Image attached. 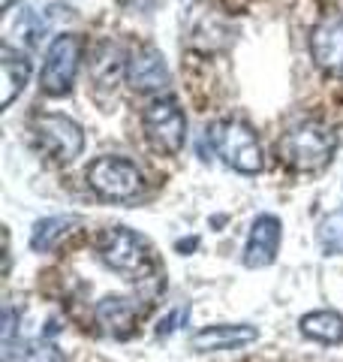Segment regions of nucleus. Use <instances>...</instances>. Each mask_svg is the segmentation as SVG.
Wrapping results in <instances>:
<instances>
[{
    "label": "nucleus",
    "instance_id": "1a4fd4ad",
    "mask_svg": "<svg viewBox=\"0 0 343 362\" xmlns=\"http://www.w3.org/2000/svg\"><path fill=\"white\" fill-rule=\"evenodd\" d=\"M187 40L193 49L214 54L232 42V28H229V21L220 16V9H214L211 4H199L196 9H190Z\"/></svg>",
    "mask_w": 343,
    "mask_h": 362
},
{
    "label": "nucleus",
    "instance_id": "f8f14e48",
    "mask_svg": "<svg viewBox=\"0 0 343 362\" xmlns=\"http://www.w3.org/2000/svg\"><path fill=\"white\" fill-rule=\"evenodd\" d=\"M280 251V221L274 214H259L250 226L247 245H244V266L247 269H265L274 263Z\"/></svg>",
    "mask_w": 343,
    "mask_h": 362
},
{
    "label": "nucleus",
    "instance_id": "412c9836",
    "mask_svg": "<svg viewBox=\"0 0 343 362\" xmlns=\"http://www.w3.org/2000/svg\"><path fill=\"white\" fill-rule=\"evenodd\" d=\"M187 320V311H175L172 317H166L163 323H160V335H166V332H175L178 329V323H184Z\"/></svg>",
    "mask_w": 343,
    "mask_h": 362
},
{
    "label": "nucleus",
    "instance_id": "a211bd4d",
    "mask_svg": "<svg viewBox=\"0 0 343 362\" xmlns=\"http://www.w3.org/2000/svg\"><path fill=\"white\" fill-rule=\"evenodd\" d=\"M0 73H4V106H13V100L25 90L28 78H30V61L28 54H16L6 52L0 61Z\"/></svg>",
    "mask_w": 343,
    "mask_h": 362
},
{
    "label": "nucleus",
    "instance_id": "20e7f679",
    "mask_svg": "<svg viewBox=\"0 0 343 362\" xmlns=\"http://www.w3.org/2000/svg\"><path fill=\"white\" fill-rule=\"evenodd\" d=\"M88 185L97 197L112 199V202H124L142 194L145 178L139 173V166L127 157H114L106 154L88 166Z\"/></svg>",
    "mask_w": 343,
    "mask_h": 362
},
{
    "label": "nucleus",
    "instance_id": "f3484780",
    "mask_svg": "<svg viewBox=\"0 0 343 362\" xmlns=\"http://www.w3.org/2000/svg\"><path fill=\"white\" fill-rule=\"evenodd\" d=\"M301 332L319 344H343V314L313 311L301 317Z\"/></svg>",
    "mask_w": 343,
    "mask_h": 362
},
{
    "label": "nucleus",
    "instance_id": "6e6552de",
    "mask_svg": "<svg viewBox=\"0 0 343 362\" xmlns=\"http://www.w3.org/2000/svg\"><path fill=\"white\" fill-rule=\"evenodd\" d=\"M0 37H4L6 52L30 54L42 40V18L25 0H9L0 16Z\"/></svg>",
    "mask_w": 343,
    "mask_h": 362
},
{
    "label": "nucleus",
    "instance_id": "dca6fc26",
    "mask_svg": "<svg viewBox=\"0 0 343 362\" xmlns=\"http://www.w3.org/2000/svg\"><path fill=\"white\" fill-rule=\"evenodd\" d=\"M76 226H78V221L70 218V214H54V218H45V221H40L37 226H33L30 247H33V251H40V254L54 251V247L61 245L66 235L76 233Z\"/></svg>",
    "mask_w": 343,
    "mask_h": 362
},
{
    "label": "nucleus",
    "instance_id": "0eeeda50",
    "mask_svg": "<svg viewBox=\"0 0 343 362\" xmlns=\"http://www.w3.org/2000/svg\"><path fill=\"white\" fill-rule=\"evenodd\" d=\"M78 61H82V40H78L76 33L54 37L49 52H45V64H42V76H40V85L45 94L49 97L70 94L76 85Z\"/></svg>",
    "mask_w": 343,
    "mask_h": 362
},
{
    "label": "nucleus",
    "instance_id": "423d86ee",
    "mask_svg": "<svg viewBox=\"0 0 343 362\" xmlns=\"http://www.w3.org/2000/svg\"><path fill=\"white\" fill-rule=\"evenodd\" d=\"M142 124H145L148 142H151L160 154H178L184 148L187 118H184V109L178 106V100H172V97L151 100L142 115Z\"/></svg>",
    "mask_w": 343,
    "mask_h": 362
},
{
    "label": "nucleus",
    "instance_id": "4468645a",
    "mask_svg": "<svg viewBox=\"0 0 343 362\" xmlns=\"http://www.w3.org/2000/svg\"><path fill=\"white\" fill-rule=\"evenodd\" d=\"M142 311H148L139 299L130 296H106L97 305V323L114 338H124L133 332L136 320L142 317Z\"/></svg>",
    "mask_w": 343,
    "mask_h": 362
},
{
    "label": "nucleus",
    "instance_id": "4be33fe9",
    "mask_svg": "<svg viewBox=\"0 0 343 362\" xmlns=\"http://www.w3.org/2000/svg\"><path fill=\"white\" fill-rule=\"evenodd\" d=\"M130 4H133V6H142V9H148V6L154 4V0H130Z\"/></svg>",
    "mask_w": 343,
    "mask_h": 362
},
{
    "label": "nucleus",
    "instance_id": "aec40b11",
    "mask_svg": "<svg viewBox=\"0 0 343 362\" xmlns=\"http://www.w3.org/2000/svg\"><path fill=\"white\" fill-rule=\"evenodd\" d=\"M316 239L325 254H343V209L325 214L316 230Z\"/></svg>",
    "mask_w": 343,
    "mask_h": 362
},
{
    "label": "nucleus",
    "instance_id": "2eb2a0df",
    "mask_svg": "<svg viewBox=\"0 0 343 362\" xmlns=\"http://www.w3.org/2000/svg\"><path fill=\"white\" fill-rule=\"evenodd\" d=\"M4 362H66L52 341L42 338H16L4 344Z\"/></svg>",
    "mask_w": 343,
    "mask_h": 362
},
{
    "label": "nucleus",
    "instance_id": "39448f33",
    "mask_svg": "<svg viewBox=\"0 0 343 362\" xmlns=\"http://www.w3.org/2000/svg\"><path fill=\"white\" fill-rule=\"evenodd\" d=\"M30 130H33V139L40 142V148L52 157L57 163H70L76 160L78 154L85 151V130L82 124L66 118V115H57V112H42L30 121Z\"/></svg>",
    "mask_w": 343,
    "mask_h": 362
},
{
    "label": "nucleus",
    "instance_id": "7ed1b4c3",
    "mask_svg": "<svg viewBox=\"0 0 343 362\" xmlns=\"http://www.w3.org/2000/svg\"><path fill=\"white\" fill-rule=\"evenodd\" d=\"M100 259L118 275H127L130 281H145L154 272V254L139 233L130 226H112L100 235Z\"/></svg>",
    "mask_w": 343,
    "mask_h": 362
},
{
    "label": "nucleus",
    "instance_id": "ddd939ff",
    "mask_svg": "<svg viewBox=\"0 0 343 362\" xmlns=\"http://www.w3.org/2000/svg\"><path fill=\"white\" fill-rule=\"evenodd\" d=\"M259 338L256 326L247 323H214V326H202L199 332H193L190 344L199 354H214V350H235L244 344H253Z\"/></svg>",
    "mask_w": 343,
    "mask_h": 362
},
{
    "label": "nucleus",
    "instance_id": "f257e3e1",
    "mask_svg": "<svg viewBox=\"0 0 343 362\" xmlns=\"http://www.w3.org/2000/svg\"><path fill=\"white\" fill-rule=\"evenodd\" d=\"M337 151V133L319 121H301L289 127L280 139V157L299 173H319L331 163Z\"/></svg>",
    "mask_w": 343,
    "mask_h": 362
},
{
    "label": "nucleus",
    "instance_id": "6ab92c4d",
    "mask_svg": "<svg viewBox=\"0 0 343 362\" xmlns=\"http://www.w3.org/2000/svg\"><path fill=\"white\" fill-rule=\"evenodd\" d=\"M121 70L127 73V66H124L121 54L114 45H102V49L94 54V61H90V78H94L97 85L102 88H112L114 82L121 78Z\"/></svg>",
    "mask_w": 343,
    "mask_h": 362
},
{
    "label": "nucleus",
    "instance_id": "f03ea898",
    "mask_svg": "<svg viewBox=\"0 0 343 362\" xmlns=\"http://www.w3.org/2000/svg\"><path fill=\"white\" fill-rule=\"evenodd\" d=\"M208 142L217 151V157H220L226 166H232L235 173L256 175V173H262V166H265V151H262V145H259V136L250 130L244 121L226 118V121L211 124Z\"/></svg>",
    "mask_w": 343,
    "mask_h": 362
},
{
    "label": "nucleus",
    "instance_id": "9b49d317",
    "mask_svg": "<svg viewBox=\"0 0 343 362\" xmlns=\"http://www.w3.org/2000/svg\"><path fill=\"white\" fill-rule=\"evenodd\" d=\"M127 82L136 90H145V94H157V90L169 88V66L154 45H139V49L130 54Z\"/></svg>",
    "mask_w": 343,
    "mask_h": 362
},
{
    "label": "nucleus",
    "instance_id": "9d476101",
    "mask_svg": "<svg viewBox=\"0 0 343 362\" xmlns=\"http://www.w3.org/2000/svg\"><path fill=\"white\" fill-rule=\"evenodd\" d=\"M311 54L319 70L328 76H343V16H325L311 33Z\"/></svg>",
    "mask_w": 343,
    "mask_h": 362
}]
</instances>
